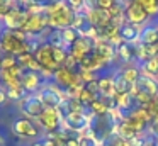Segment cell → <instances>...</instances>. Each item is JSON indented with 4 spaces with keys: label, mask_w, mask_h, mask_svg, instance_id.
<instances>
[{
    "label": "cell",
    "mask_w": 158,
    "mask_h": 146,
    "mask_svg": "<svg viewBox=\"0 0 158 146\" xmlns=\"http://www.w3.org/2000/svg\"><path fill=\"white\" fill-rule=\"evenodd\" d=\"M0 51H2V54H9V56H19L22 53H31L29 36L21 29L17 31L2 29L0 31Z\"/></svg>",
    "instance_id": "6da1fadb"
},
{
    "label": "cell",
    "mask_w": 158,
    "mask_h": 146,
    "mask_svg": "<svg viewBox=\"0 0 158 146\" xmlns=\"http://www.w3.org/2000/svg\"><path fill=\"white\" fill-rule=\"evenodd\" d=\"M44 15L48 19L49 29L61 31V29H66V27L73 26V20H75L77 14L66 5L65 0H56V2L44 7Z\"/></svg>",
    "instance_id": "7a4b0ae2"
},
{
    "label": "cell",
    "mask_w": 158,
    "mask_h": 146,
    "mask_svg": "<svg viewBox=\"0 0 158 146\" xmlns=\"http://www.w3.org/2000/svg\"><path fill=\"white\" fill-rule=\"evenodd\" d=\"M10 132L17 136L19 139H39L43 136V129L39 124L27 117H17L10 124Z\"/></svg>",
    "instance_id": "3957f363"
},
{
    "label": "cell",
    "mask_w": 158,
    "mask_h": 146,
    "mask_svg": "<svg viewBox=\"0 0 158 146\" xmlns=\"http://www.w3.org/2000/svg\"><path fill=\"white\" fill-rule=\"evenodd\" d=\"M116 126H117V122L114 121L112 115L107 112V114H104V115H92V117H90L89 131H90V134H92L97 141L102 143L104 139L110 134V132L116 131Z\"/></svg>",
    "instance_id": "277c9868"
},
{
    "label": "cell",
    "mask_w": 158,
    "mask_h": 146,
    "mask_svg": "<svg viewBox=\"0 0 158 146\" xmlns=\"http://www.w3.org/2000/svg\"><path fill=\"white\" fill-rule=\"evenodd\" d=\"M39 97V100L43 102L46 109H60L61 104L66 100V95L65 92L61 90L60 87H56L51 80L44 81V85L41 87V90L36 94Z\"/></svg>",
    "instance_id": "5b68a950"
},
{
    "label": "cell",
    "mask_w": 158,
    "mask_h": 146,
    "mask_svg": "<svg viewBox=\"0 0 158 146\" xmlns=\"http://www.w3.org/2000/svg\"><path fill=\"white\" fill-rule=\"evenodd\" d=\"M61 127L68 129L77 134H83L89 131L90 127V114H87V111L83 112H68L63 115V126Z\"/></svg>",
    "instance_id": "8992f818"
},
{
    "label": "cell",
    "mask_w": 158,
    "mask_h": 146,
    "mask_svg": "<svg viewBox=\"0 0 158 146\" xmlns=\"http://www.w3.org/2000/svg\"><path fill=\"white\" fill-rule=\"evenodd\" d=\"M46 29H48V19H46L44 12H41V14H27V19H26L21 31H24L29 37H41L44 41Z\"/></svg>",
    "instance_id": "52a82bcc"
},
{
    "label": "cell",
    "mask_w": 158,
    "mask_h": 146,
    "mask_svg": "<svg viewBox=\"0 0 158 146\" xmlns=\"http://www.w3.org/2000/svg\"><path fill=\"white\" fill-rule=\"evenodd\" d=\"M51 81L56 87L61 88L63 92H68V90H72V88H77V87H80V85H83L78 78V73L73 71V70H68V68H65V66H60L58 70L53 73Z\"/></svg>",
    "instance_id": "ba28073f"
},
{
    "label": "cell",
    "mask_w": 158,
    "mask_h": 146,
    "mask_svg": "<svg viewBox=\"0 0 158 146\" xmlns=\"http://www.w3.org/2000/svg\"><path fill=\"white\" fill-rule=\"evenodd\" d=\"M34 60L41 65V70H48L51 73H55L56 70L60 68V65L55 61V56H53V46L48 43H41L36 51L32 53Z\"/></svg>",
    "instance_id": "9c48e42d"
},
{
    "label": "cell",
    "mask_w": 158,
    "mask_h": 146,
    "mask_svg": "<svg viewBox=\"0 0 158 146\" xmlns=\"http://www.w3.org/2000/svg\"><path fill=\"white\" fill-rule=\"evenodd\" d=\"M36 122L44 132H56L63 126V115L58 109H44V112L39 115Z\"/></svg>",
    "instance_id": "30bf717a"
},
{
    "label": "cell",
    "mask_w": 158,
    "mask_h": 146,
    "mask_svg": "<svg viewBox=\"0 0 158 146\" xmlns=\"http://www.w3.org/2000/svg\"><path fill=\"white\" fill-rule=\"evenodd\" d=\"M44 105L43 102L39 100V97L36 94H31L24 98L22 102H19V111H21L22 117H27V119H32V121H38L39 115L44 112Z\"/></svg>",
    "instance_id": "8fae6325"
},
{
    "label": "cell",
    "mask_w": 158,
    "mask_h": 146,
    "mask_svg": "<svg viewBox=\"0 0 158 146\" xmlns=\"http://www.w3.org/2000/svg\"><path fill=\"white\" fill-rule=\"evenodd\" d=\"M123 122L126 126H129L136 134H143V131L146 129V126H150V117H148L146 111L143 107H138L134 109L131 114H127L126 117L123 119Z\"/></svg>",
    "instance_id": "7c38bea8"
},
{
    "label": "cell",
    "mask_w": 158,
    "mask_h": 146,
    "mask_svg": "<svg viewBox=\"0 0 158 146\" xmlns=\"http://www.w3.org/2000/svg\"><path fill=\"white\" fill-rule=\"evenodd\" d=\"M94 44H95V41H94V39L85 37V36H80L78 39H77L75 43L68 48V53H70V56H72L73 60L80 65V61H82L85 56H89V54L94 51Z\"/></svg>",
    "instance_id": "4fadbf2b"
},
{
    "label": "cell",
    "mask_w": 158,
    "mask_h": 146,
    "mask_svg": "<svg viewBox=\"0 0 158 146\" xmlns=\"http://www.w3.org/2000/svg\"><path fill=\"white\" fill-rule=\"evenodd\" d=\"M22 68L19 65H15L10 70H0V85L4 90H17L21 87V75H22Z\"/></svg>",
    "instance_id": "5bb4252c"
},
{
    "label": "cell",
    "mask_w": 158,
    "mask_h": 146,
    "mask_svg": "<svg viewBox=\"0 0 158 146\" xmlns=\"http://www.w3.org/2000/svg\"><path fill=\"white\" fill-rule=\"evenodd\" d=\"M148 19H150V15L146 14V10H144L139 3L131 0L127 9L124 10V22H129V24H133V26L139 27V26H143Z\"/></svg>",
    "instance_id": "9a60e30c"
},
{
    "label": "cell",
    "mask_w": 158,
    "mask_h": 146,
    "mask_svg": "<svg viewBox=\"0 0 158 146\" xmlns=\"http://www.w3.org/2000/svg\"><path fill=\"white\" fill-rule=\"evenodd\" d=\"M26 19H27V12H26L24 7H14L7 12V15L2 19L5 29H10V31H17L22 29Z\"/></svg>",
    "instance_id": "2e32d148"
},
{
    "label": "cell",
    "mask_w": 158,
    "mask_h": 146,
    "mask_svg": "<svg viewBox=\"0 0 158 146\" xmlns=\"http://www.w3.org/2000/svg\"><path fill=\"white\" fill-rule=\"evenodd\" d=\"M44 85V78L38 71H29L24 70L21 75V87L24 88L27 94H38L41 87Z\"/></svg>",
    "instance_id": "e0dca14e"
},
{
    "label": "cell",
    "mask_w": 158,
    "mask_h": 146,
    "mask_svg": "<svg viewBox=\"0 0 158 146\" xmlns=\"http://www.w3.org/2000/svg\"><path fill=\"white\" fill-rule=\"evenodd\" d=\"M134 88L139 94L148 95L150 98H153L158 95V80L156 78H151V77H146V75H139L138 81L134 83Z\"/></svg>",
    "instance_id": "ac0fdd59"
},
{
    "label": "cell",
    "mask_w": 158,
    "mask_h": 146,
    "mask_svg": "<svg viewBox=\"0 0 158 146\" xmlns=\"http://www.w3.org/2000/svg\"><path fill=\"white\" fill-rule=\"evenodd\" d=\"M94 53L100 58L106 65H110L114 61V58L117 56L116 48L112 44H109L104 39H95V44H94Z\"/></svg>",
    "instance_id": "d6986e66"
},
{
    "label": "cell",
    "mask_w": 158,
    "mask_h": 146,
    "mask_svg": "<svg viewBox=\"0 0 158 146\" xmlns=\"http://www.w3.org/2000/svg\"><path fill=\"white\" fill-rule=\"evenodd\" d=\"M139 32L141 29L138 26H133L129 22H123L119 26V36L123 39V43H127V44H136L138 39H139Z\"/></svg>",
    "instance_id": "ffe728a7"
},
{
    "label": "cell",
    "mask_w": 158,
    "mask_h": 146,
    "mask_svg": "<svg viewBox=\"0 0 158 146\" xmlns=\"http://www.w3.org/2000/svg\"><path fill=\"white\" fill-rule=\"evenodd\" d=\"M107 65L104 63L102 60H100L99 56H97L95 53H90L89 56H85L82 61H80V65H78V68H82V70H87V71H92V73H97V71H100V70H104Z\"/></svg>",
    "instance_id": "44dd1931"
},
{
    "label": "cell",
    "mask_w": 158,
    "mask_h": 146,
    "mask_svg": "<svg viewBox=\"0 0 158 146\" xmlns=\"http://www.w3.org/2000/svg\"><path fill=\"white\" fill-rule=\"evenodd\" d=\"M138 44H143V46L158 44V27L156 26H144L139 32Z\"/></svg>",
    "instance_id": "7402d4cb"
},
{
    "label": "cell",
    "mask_w": 158,
    "mask_h": 146,
    "mask_svg": "<svg viewBox=\"0 0 158 146\" xmlns=\"http://www.w3.org/2000/svg\"><path fill=\"white\" fill-rule=\"evenodd\" d=\"M97 83H99V94H100V97H107V98L116 97L112 75H104V77L97 78Z\"/></svg>",
    "instance_id": "603a6c76"
},
{
    "label": "cell",
    "mask_w": 158,
    "mask_h": 146,
    "mask_svg": "<svg viewBox=\"0 0 158 146\" xmlns=\"http://www.w3.org/2000/svg\"><path fill=\"white\" fill-rule=\"evenodd\" d=\"M139 73L146 75V77H151V78H156L158 77V58L155 56V58H150V60L141 61Z\"/></svg>",
    "instance_id": "cb8c5ba5"
},
{
    "label": "cell",
    "mask_w": 158,
    "mask_h": 146,
    "mask_svg": "<svg viewBox=\"0 0 158 146\" xmlns=\"http://www.w3.org/2000/svg\"><path fill=\"white\" fill-rule=\"evenodd\" d=\"M112 78H114V92H116V95L131 94V90H133L134 85H131L129 81L123 77V75L116 73V75H112Z\"/></svg>",
    "instance_id": "d4e9b609"
},
{
    "label": "cell",
    "mask_w": 158,
    "mask_h": 146,
    "mask_svg": "<svg viewBox=\"0 0 158 146\" xmlns=\"http://www.w3.org/2000/svg\"><path fill=\"white\" fill-rule=\"evenodd\" d=\"M121 75H123L124 78H126L127 81H129L131 85H134L138 81V78H139V68H136L134 65H126V66L123 68V70L119 71Z\"/></svg>",
    "instance_id": "484cf974"
},
{
    "label": "cell",
    "mask_w": 158,
    "mask_h": 146,
    "mask_svg": "<svg viewBox=\"0 0 158 146\" xmlns=\"http://www.w3.org/2000/svg\"><path fill=\"white\" fill-rule=\"evenodd\" d=\"M77 98H78V100H80V104H82L83 107L87 109V107H89V105L92 104L94 100H95V98H99V97H97L95 94H92V92H90L89 88H87L85 85H83V87L78 90V95H77Z\"/></svg>",
    "instance_id": "4316f807"
},
{
    "label": "cell",
    "mask_w": 158,
    "mask_h": 146,
    "mask_svg": "<svg viewBox=\"0 0 158 146\" xmlns=\"http://www.w3.org/2000/svg\"><path fill=\"white\" fill-rule=\"evenodd\" d=\"M61 37H63V41H65L66 48H70L80 37V32L77 29H73V27H66V29H61Z\"/></svg>",
    "instance_id": "83f0119b"
},
{
    "label": "cell",
    "mask_w": 158,
    "mask_h": 146,
    "mask_svg": "<svg viewBox=\"0 0 158 146\" xmlns=\"http://www.w3.org/2000/svg\"><path fill=\"white\" fill-rule=\"evenodd\" d=\"M134 2L139 3V5L146 10V14L150 17H155L158 14V2L156 0H134Z\"/></svg>",
    "instance_id": "f1b7e54d"
},
{
    "label": "cell",
    "mask_w": 158,
    "mask_h": 146,
    "mask_svg": "<svg viewBox=\"0 0 158 146\" xmlns=\"http://www.w3.org/2000/svg\"><path fill=\"white\" fill-rule=\"evenodd\" d=\"M5 94H7V100H14V102H22L27 95V92L24 90V88H17V90H5Z\"/></svg>",
    "instance_id": "f546056e"
},
{
    "label": "cell",
    "mask_w": 158,
    "mask_h": 146,
    "mask_svg": "<svg viewBox=\"0 0 158 146\" xmlns=\"http://www.w3.org/2000/svg\"><path fill=\"white\" fill-rule=\"evenodd\" d=\"M78 146H100V143L90 134V131H87V132H83V134H80Z\"/></svg>",
    "instance_id": "4dcf8cb0"
},
{
    "label": "cell",
    "mask_w": 158,
    "mask_h": 146,
    "mask_svg": "<svg viewBox=\"0 0 158 146\" xmlns=\"http://www.w3.org/2000/svg\"><path fill=\"white\" fill-rule=\"evenodd\" d=\"M53 56H55L56 63H58L60 66H63L66 58H68V49H65V48H53Z\"/></svg>",
    "instance_id": "1f68e13d"
},
{
    "label": "cell",
    "mask_w": 158,
    "mask_h": 146,
    "mask_svg": "<svg viewBox=\"0 0 158 146\" xmlns=\"http://www.w3.org/2000/svg\"><path fill=\"white\" fill-rule=\"evenodd\" d=\"M78 78H80V81H82L83 85H87V83H90V81H94V80H97V77H95V73H92V71H87V70H82V68H78Z\"/></svg>",
    "instance_id": "d6a6232c"
},
{
    "label": "cell",
    "mask_w": 158,
    "mask_h": 146,
    "mask_svg": "<svg viewBox=\"0 0 158 146\" xmlns=\"http://www.w3.org/2000/svg\"><path fill=\"white\" fill-rule=\"evenodd\" d=\"M15 65H17V60H15V56H9V54H4L0 70H10V68H14Z\"/></svg>",
    "instance_id": "836d02e7"
},
{
    "label": "cell",
    "mask_w": 158,
    "mask_h": 146,
    "mask_svg": "<svg viewBox=\"0 0 158 146\" xmlns=\"http://www.w3.org/2000/svg\"><path fill=\"white\" fill-rule=\"evenodd\" d=\"M65 2L75 14L83 12V3H85V0H65Z\"/></svg>",
    "instance_id": "e575fe53"
},
{
    "label": "cell",
    "mask_w": 158,
    "mask_h": 146,
    "mask_svg": "<svg viewBox=\"0 0 158 146\" xmlns=\"http://www.w3.org/2000/svg\"><path fill=\"white\" fill-rule=\"evenodd\" d=\"M114 5V0H97V9L102 10H110V7Z\"/></svg>",
    "instance_id": "d590c367"
},
{
    "label": "cell",
    "mask_w": 158,
    "mask_h": 146,
    "mask_svg": "<svg viewBox=\"0 0 158 146\" xmlns=\"http://www.w3.org/2000/svg\"><path fill=\"white\" fill-rule=\"evenodd\" d=\"M150 132H151L153 136H156V138H158V117H155L153 121L150 122Z\"/></svg>",
    "instance_id": "8d00e7d4"
},
{
    "label": "cell",
    "mask_w": 158,
    "mask_h": 146,
    "mask_svg": "<svg viewBox=\"0 0 158 146\" xmlns=\"http://www.w3.org/2000/svg\"><path fill=\"white\" fill-rule=\"evenodd\" d=\"M5 100H7V94H5V90L2 87H0V105H4Z\"/></svg>",
    "instance_id": "74e56055"
},
{
    "label": "cell",
    "mask_w": 158,
    "mask_h": 146,
    "mask_svg": "<svg viewBox=\"0 0 158 146\" xmlns=\"http://www.w3.org/2000/svg\"><path fill=\"white\" fill-rule=\"evenodd\" d=\"M0 146H7V139H5V136L0 132Z\"/></svg>",
    "instance_id": "f35d334b"
},
{
    "label": "cell",
    "mask_w": 158,
    "mask_h": 146,
    "mask_svg": "<svg viewBox=\"0 0 158 146\" xmlns=\"http://www.w3.org/2000/svg\"><path fill=\"white\" fill-rule=\"evenodd\" d=\"M143 146H156V143H155V141H144Z\"/></svg>",
    "instance_id": "ab89813d"
},
{
    "label": "cell",
    "mask_w": 158,
    "mask_h": 146,
    "mask_svg": "<svg viewBox=\"0 0 158 146\" xmlns=\"http://www.w3.org/2000/svg\"><path fill=\"white\" fill-rule=\"evenodd\" d=\"M31 146H43V143H41V141H34Z\"/></svg>",
    "instance_id": "60d3db41"
},
{
    "label": "cell",
    "mask_w": 158,
    "mask_h": 146,
    "mask_svg": "<svg viewBox=\"0 0 158 146\" xmlns=\"http://www.w3.org/2000/svg\"><path fill=\"white\" fill-rule=\"evenodd\" d=\"M2 58H4V54H2V51H0V66H2Z\"/></svg>",
    "instance_id": "b9f144b4"
},
{
    "label": "cell",
    "mask_w": 158,
    "mask_h": 146,
    "mask_svg": "<svg viewBox=\"0 0 158 146\" xmlns=\"http://www.w3.org/2000/svg\"><path fill=\"white\" fill-rule=\"evenodd\" d=\"M153 100H155V104L158 105V95H156V97H153Z\"/></svg>",
    "instance_id": "7bdbcfd3"
},
{
    "label": "cell",
    "mask_w": 158,
    "mask_h": 146,
    "mask_svg": "<svg viewBox=\"0 0 158 146\" xmlns=\"http://www.w3.org/2000/svg\"><path fill=\"white\" fill-rule=\"evenodd\" d=\"M156 58H158V44H156Z\"/></svg>",
    "instance_id": "ee69618b"
}]
</instances>
